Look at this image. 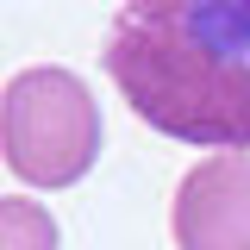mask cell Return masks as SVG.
<instances>
[{"mask_svg":"<svg viewBox=\"0 0 250 250\" xmlns=\"http://www.w3.org/2000/svg\"><path fill=\"white\" fill-rule=\"evenodd\" d=\"M0 250H57V219L38 200H0Z\"/></svg>","mask_w":250,"mask_h":250,"instance_id":"277c9868","label":"cell"},{"mask_svg":"<svg viewBox=\"0 0 250 250\" xmlns=\"http://www.w3.org/2000/svg\"><path fill=\"white\" fill-rule=\"evenodd\" d=\"M106 75L150 131L250 150V0H125Z\"/></svg>","mask_w":250,"mask_h":250,"instance_id":"6da1fadb","label":"cell"},{"mask_svg":"<svg viewBox=\"0 0 250 250\" xmlns=\"http://www.w3.org/2000/svg\"><path fill=\"white\" fill-rule=\"evenodd\" d=\"M182 250H250V150L200 156L175 188Z\"/></svg>","mask_w":250,"mask_h":250,"instance_id":"3957f363","label":"cell"},{"mask_svg":"<svg viewBox=\"0 0 250 250\" xmlns=\"http://www.w3.org/2000/svg\"><path fill=\"white\" fill-rule=\"evenodd\" d=\"M0 156L25 188H75L100 156V106L75 69L38 62L0 94Z\"/></svg>","mask_w":250,"mask_h":250,"instance_id":"7a4b0ae2","label":"cell"}]
</instances>
